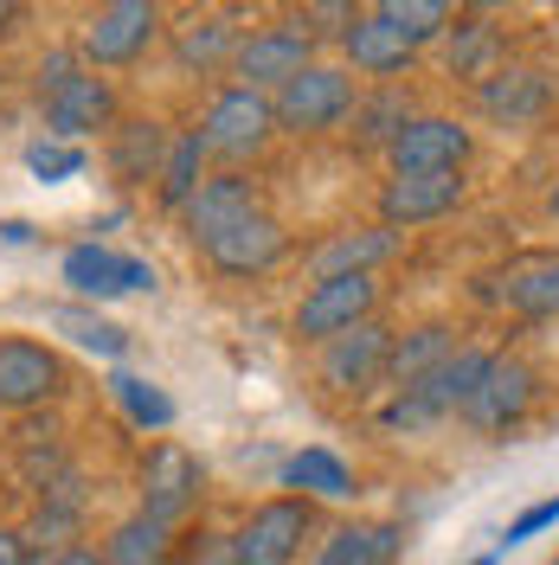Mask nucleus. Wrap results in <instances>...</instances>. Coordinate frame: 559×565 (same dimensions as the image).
Returning <instances> with one entry per match:
<instances>
[{
  "mask_svg": "<svg viewBox=\"0 0 559 565\" xmlns=\"http://www.w3.org/2000/svg\"><path fill=\"white\" fill-rule=\"evenodd\" d=\"M175 565H180V559H175Z\"/></svg>",
  "mask_w": 559,
  "mask_h": 565,
  "instance_id": "nucleus-47",
  "label": "nucleus"
},
{
  "mask_svg": "<svg viewBox=\"0 0 559 565\" xmlns=\"http://www.w3.org/2000/svg\"><path fill=\"white\" fill-rule=\"evenodd\" d=\"M309 540H315V501L271 494L232 527V553H239V565H296Z\"/></svg>",
  "mask_w": 559,
  "mask_h": 565,
  "instance_id": "nucleus-11",
  "label": "nucleus"
},
{
  "mask_svg": "<svg viewBox=\"0 0 559 565\" xmlns=\"http://www.w3.org/2000/svg\"><path fill=\"white\" fill-rule=\"evenodd\" d=\"M207 494V462L193 457L187 444L161 437L148 457H141V476H136V514L161 521V527H180Z\"/></svg>",
  "mask_w": 559,
  "mask_h": 565,
  "instance_id": "nucleus-10",
  "label": "nucleus"
},
{
  "mask_svg": "<svg viewBox=\"0 0 559 565\" xmlns=\"http://www.w3.org/2000/svg\"><path fill=\"white\" fill-rule=\"evenodd\" d=\"M27 174L33 180H77L84 174V148H71V141H52V136H33L27 141Z\"/></svg>",
  "mask_w": 559,
  "mask_h": 565,
  "instance_id": "nucleus-34",
  "label": "nucleus"
},
{
  "mask_svg": "<svg viewBox=\"0 0 559 565\" xmlns=\"http://www.w3.org/2000/svg\"><path fill=\"white\" fill-rule=\"evenodd\" d=\"M39 116H45V136L52 141H77L84 136H109L123 116H116V84L109 77H97V71H84L77 84H65L59 97H45L39 104Z\"/></svg>",
  "mask_w": 559,
  "mask_h": 565,
  "instance_id": "nucleus-20",
  "label": "nucleus"
},
{
  "mask_svg": "<svg viewBox=\"0 0 559 565\" xmlns=\"http://www.w3.org/2000/svg\"><path fill=\"white\" fill-rule=\"evenodd\" d=\"M419 45H405V33H392L380 20V7H360V20H354L348 33H341V65L354 77H373V84H405L412 71H419Z\"/></svg>",
  "mask_w": 559,
  "mask_h": 565,
  "instance_id": "nucleus-19",
  "label": "nucleus"
},
{
  "mask_svg": "<svg viewBox=\"0 0 559 565\" xmlns=\"http://www.w3.org/2000/svg\"><path fill=\"white\" fill-rule=\"evenodd\" d=\"M456 348H463V334H456V321H444V316L399 328V334H392V360H386V392L419 386L424 373H431V366H444Z\"/></svg>",
  "mask_w": 559,
  "mask_h": 565,
  "instance_id": "nucleus-24",
  "label": "nucleus"
},
{
  "mask_svg": "<svg viewBox=\"0 0 559 565\" xmlns=\"http://www.w3.org/2000/svg\"><path fill=\"white\" fill-rule=\"evenodd\" d=\"M251 212H264V200H257V180L219 168V174H207V186L187 200L180 225H187V238H193V245H212L219 232H232V225H239V218H251Z\"/></svg>",
  "mask_w": 559,
  "mask_h": 565,
  "instance_id": "nucleus-21",
  "label": "nucleus"
},
{
  "mask_svg": "<svg viewBox=\"0 0 559 565\" xmlns=\"http://www.w3.org/2000/svg\"><path fill=\"white\" fill-rule=\"evenodd\" d=\"M175 559L180 565H239V553H232V533H187Z\"/></svg>",
  "mask_w": 559,
  "mask_h": 565,
  "instance_id": "nucleus-37",
  "label": "nucleus"
},
{
  "mask_svg": "<svg viewBox=\"0 0 559 565\" xmlns=\"http://www.w3.org/2000/svg\"><path fill=\"white\" fill-rule=\"evenodd\" d=\"M540 398H547V373H540L521 348H495L476 398L463 405V424H470L476 437H515V430L534 424Z\"/></svg>",
  "mask_w": 559,
  "mask_h": 565,
  "instance_id": "nucleus-2",
  "label": "nucleus"
},
{
  "mask_svg": "<svg viewBox=\"0 0 559 565\" xmlns=\"http://www.w3.org/2000/svg\"><path fill=\"white\" fill-rule=\"evenodd\" d=\"M200 257H207V270H219V277L257 282L289 257V225H283L277 212H251L232 232H219L212 245H200Z\"/></svg>",
  "mask_w": 559,
  "mask_h": 565,
  "instance_id": "nucleus-16",
  "label": "nucleus"
},
{
  "mask_svg": "<svg viewBox=\"0 0 559 565\" xmlns=\"http://www.w3.org/2000/svg\"><path fill=\"white\" fill-rule=\"evenodd\" d=\"M168 141H175V129H168L161 116H123V122L109 129V148H104L116 186H148V180H161Z\"/></svg>",
  "mask_w": 559,
  "mask_h": 565,
  "instance_id": "nucleus-22",
  "label": "nucleus"
},
{
  "mask_svg": "<svg viewBox=\"0 0 559 565\" xmlns=\"http://www.w3.org/2000/svg\"><path fill=\"white\" fill-rule=\"evenodd\" d=\"M470 104H476V116H483L489 129L521 136V129H540L559 109V77L540 65V58H508L489 84L470 90Z\"/></svg>",
  "mask_w": 559,
  "mask_h": 565,
  "instance_id": "nucleus-7",
  "label": "nucleus"
},
{
  "mask_svg": "<svg viewBox=\"0 0 559 565\" xmlns=\"http://www.w3.org/2000/svg\"><path fill=\"white\" fill-rule=\"evenodd\" d=\"M0 565H33V546L20 527H0Z\"/></svg>",
  "mask_w": 559,
  "mask_h": 565,
  "instance_id": "nucleus-39",
  "label": "nucleus"
},
{
  "mask_svg": "<svg viewBox=\"0 0 559 565\" xmlns=\"http://www.w3.org/2000/svg\"><path fill=\"white\" fill-rule=\"evenodd\" d=\"M109 398L123 405V418L136 424V430H168V424H175V398L161 386H148L141 373H123V366H116V373H109Z\"/></svg>",
  "mask_w": 559,
  "mask_h": 565,
  "instance_id": "nucleus-33",
  "label": "nucleus"
},
{
  "mask_svg": "<svg viewBox=\"0 0 559 565\" xmlns=\"http://www.w3.org/2000/svg\"><path fill=\"white\" fill-rule=\"evenodd\" d=\"M20 20H27V13H20L13 0H0V39H13V33H20Z\"/></svg>",
  "mask_w": 559,
  "mask_h": 565,
  "instance_id": "nucleus-42",
  "label": "nucleus"
},
{
  "mask_svg": "<svg viewBox=\"0 0 559 565\" xmlns=\"http://www.w3.org/2000/svg\"><path fill=\"white\" fill-rule=\"evenodd\" d=\"M0 238H7V245H33V225H20V218H7V225H0Z\"/></svg>",
  "mask_w": 559,
  "mask_h": 565,
  "instance_id": "nucleus-43",
  "label": "nucleus"
},
{
  "mask_svg": "<svg viewBox=\"0 0 559 565\" xmlns=\"http://www.w3.org/2000/svg\"><path fill=\"white\" fill-rule=\"evenodd\" d=\"M470 565H495V553H483V559H470Z\"/></svg>",
  "mask_w": 559,
  "mask_h": 565,
  "instance_id": "nucleus-45",
  "label": "nucleus"
},
{
  "mask_svg": "<svg viewBox=\"0 0 559 565\" xmlns=\"http://www.w3.org/2000/svg\"><path fill=\"white\" fill-rule=\"evenodd\" d=\"M45 565H104V553L77 540V546H65V553H52V559H45Z\"/></svg>",
  "mask_w": 559,
  "mask_h": 565,
  "instance_id": "nucleus-41",
  "label": "nucleus"
},
{
  "mask_svg": "<svg viewBox=\"0 0 559 565\" xmlns=\"http://www.w3.org/2000/svg\"><path fill=\"white\" fill-rule=\"evenodd\" d=\"M161 39H168V13L155 0H109L97 13H84L77 58H84V71H123V65H141Z\"/></svg>",
  "mask_w": 559,
  "mask_h": 565,
  "instance_id": "nucleus-4",
  "label": "nucleus"
},
{
  "mask_svg": "<svg viewBox=\"0 0 559 565\" xmlns=\"http://www.w3.org/2000/svg\"><path fill=\"white\" fill-rule=\"evenodd\" d=\"M380 20L392 26V33H405V45H437V39L451 33L456 7L451 0H380Z\"/></svg>",
  "mask_w": 559,
  "mask_h": 565,
  "instance_id": "nucleus-32",
  "label": "nucleus"
},
{
  "mask_svg": "<svg viewBox=\"0 0 559 565\" xmlns=\"http://www.w3.org/2000/svg\"><path fill=\"white\" fill-rule=\"evenodd\" d=\"M45 328L65 334L71 348L97 353V360H123V353H129V328H116L109 316L84 309V302H59V309H45Z\"/></svg>",
  "mask_w": 559,
  "mask_h": 565,
  "instance_id": "nucleus-31",
  "label": "nucleus"
},
{
  "mask_svg": "<svg viewBox=\"0 0 559 565\" xmlns=\"http://www.w3.org/2000/svg\"><path fill=\"white\" fill-rule=\"evenodd\" d=\"M193 129H200L212 161H225L232 174H245L251 161L277 141V104L264 90H245V84H219Z\"/></svg>",
  "mask_w": 559,
  "mask_h": 565,
  "instance_id": "nucleus-1",
  "label": "nucleus"
},
{
  "mask_svg": "<svg viewBox=\"0 0 559 565\" xmlns=\"http://www.w3.org/2000/svg\"><path fill=\"white\" fill-rule=\"evenodd\" d=\"M71 392V360L52 341H33V334H0V412L27 418L39 405L65 398Z\"/></svg>",
  "mask_w": 559,
  "mask_h": 565,
  "instance_id": "nucleus-13",
  "label": "nucleus"
},
{
  "mask_svg": "<svg viewBox=\"0 0 559 565\" xmlns=\"http://www.w3.org/2000/svg\"><path fill=\"white\" fill-rule=\"evenodd\" d=\"M476 296L495 316L515 321H559V250H515L508 264H495L476 277Z\"/></svg>",
  "mask_w": 559,
  "mask_h": 565,
  "instance_id": "nucleus-8",
  "label": "nucleus"
},
{
  "mask_svg": "<svg viewBox=\"0 0 559 565\" xmlns=\"http://www.w3.org/2000/svg\"><path fill=\"white\" fill-rule=\"evenodd\" d=\"M277 136H335V129H348L354 122V104H360V77L348 65H335V58H315L303 77H289L277 97Z\"/></svg>",
  "mask_w": 559,
  "mask_h": 565,
  "instance_id": "nucleus-3",
  "label": "nucleus"
},
{
  "mask_svg": "<svg viewBox=\"0 0 559 565\" xmlns=\"http://www.w3.org/2000/svg\"><path fill=\"white\" fill-rule=\"evenodd\" d=\"M239 13H225V7H200V13H180L175 26H168V52H175V65L187 77H232V58H239Z\"/></svg>",
  "mask_w": 559,
  "mask_h": 565,
  "instance_id": "nucleus-18",
  "label": "nucleus"
},
{
  "mask_svg": "<svg viewBox=\"0 0 559 565\" xmlns=\"http://www.w3.org/2000/svg\"><path fill=\"white\" fill-rule=\"evenodd\" d=\"M77 77H84V58H77V45H52V52H45V58L33 65L39 104H45V97H59V90H65V84H77Z\"/></svg>",
  "mask_w": 559,
  "mask_h": 565,
  "instance_id": "nucleus-35",
  "label": "nucleus"
},
{
  "mask_svg": "<svg viewBox=\"0 0 559 565\" xmlns=\"http://www.w3.org/2000/svg\"><path fill=\"white\" fill-rule=\"evenodd\" d=\"M212 174V154L207 141H200V129H180L175 141H168V161H161V180H155V200H161V212H187V200L207 186Z\"/></svg>",
  "mask_w": 559,
  "mask_h": 565,
  "instance_id": "nucleus-29",
  "label": "nucleus"
},
{
  "mask_svg": "<svg viewBox=\"0 0 559 565\" xmlns=\"http://www.w3.org/2000/svg\"><path fill=\"white\" fill-rule=\"evenodd\" d=\"M380 302H386V282H380V277L309 282V289L296 296V309H289V334H296L303 348H328V341L354 334L360 321L380 316Z\"/></svg>",
  "mask_w": 559,
  "mask_h": 565,
  "instance_id": "nucleus-6",
  "label": "nucleus"
},
{
  "mask_svg": "<svg viewBox=\"0 0 559 565\" xmlns=\"http://www.w3.org/2000/svg\"><path fill=\"white\" fill-rule=\"evenodd\" d=\"M315 58H321L315 33L296 20V13H283V20L245 26V39H239V58H232V77H225V84H245V90L277 97L283 84H289V77H303Z\"/></svg>",
  "mask_w": 559,
  "mask_h": 565,
  "instance_id": "nucleus-5",
  "label": "nucleus"
},
{
  "mask_svg": "<svg viewBox=\"0 0 559 565\" xmlns=\"http://www.w3.org/2000/svg\"><path fill=\"white\" fill-rule=\"evenodd\" d=\"M540 212H547V218H553V225H559V174L547 180V193H540Z\"/></svg>",
  "mask_w": 559,
  "mask_h": 565,
  "instance_id": "nucleus-44",
  "label": "nucleus"
},
{
  "mask_svg": "<svg viewBox=\"0 0 559 565\" xmlns=\"http://www.w3.org/2000/svg\"><path fill=\"white\" fill-rule=\"evenodd\" d=\"M59 282H65L77 302H109V296H129L123 282V250H109L104 238H84L59 257Z\"/></svg>",
  "mask_w": 559,
  "mask_h": 565,
  "instance_id": "nucleus-27",
  "label": "nucleus"
},
{
  "mask_svg": "<svg viewBox=\"0 0 559 565\" xmlns=\"http://www.w3.org/2000/svg\"><path fill=\"white\" fill-rule=\"evenodd\" d=\"M296 20L315 33V45H321V39H335V45H341V33L360 20V7H354V0H309V7H296Z\"/></svg>",
  "mask_w": 559,
  "mask_h": 565,
  "instance_id": "nucleus-36",
  "label": "nucleus"
},
{
  "mask_svg": "<svg viewBox=\"0 0 559 565\" xmlns=\"http://www.w3.org/2000/svg\"><path fill=\"white\" fill-rule=\"evenodd\" d=\"M553 565H559V559H553Z\"/></svg>",
  "mask_w": 559,
  "mask_h": 565,
  "instance_id": "nucleus-46",
  "label": "nucleus"
},
{
  "mask_svg": "<svg viewBox=\"0 0 559 565\" xmlns=\"http://www.w3.org/2000/svg\"><path fill=\"white\" fill-rule=\"evenodd\" d=\"M289 494H303V501H354L360 482H354V469L328 444H309V450H296V457H283V476H277Z\"/></svg>",
  "mask_w": 559,
  "mask_h": 565,
  "instance_id": "nucleus-28",
  "label": "nucleus"
},
{
  "mask_svg": "<svg viewBox=\"0 0 559 565\" xmlns=\"http://www.w3.org/2000/svg\"><path fill=\"white\" fill-rule=\"evenodd\" d=\"M515 58V39H508V26L495 20V13H470V7H456L451 33L437 39V65H444V77L451 84H489L495 71Z\"/></svg>",
  "mask_w": 559,
  "mask_h": 565,
  "instance_id": "nucleus-15",
  "label": "nucleus"
},
{
  "mask_svg": "<svg viewBox=\"0 0 559 565\" xmlns=\"http://www.w3.org/2000/svg\"><path fill=\"white\" fill-rule=\"evenodd\" d=\"M392 334H399V328H386V321L373 316V321H360L354 334L315 348V386L328 392V398H373V392L386 386Z\"/></svg>",
  "mask_w": 559,
  "mask_h": 565,
  "instance_id": "nucleus-12",
  "label": "nucleus"
},
{
  "mask_svg": "<svg viewBox=\"0 0 559 565\" xmlns=\"http://www.w3.org/2000/svg\"><path fill=\"white\" fill-rule=\"evenodd\" d=\"M175 527H161V521H148V514H123L116 527L104 533V565H175Z\"/></svg>",
  "mask_w": 559,
  "mask_h": 565,
  "instance_id": "nucleus-30",
  "label": "nucleus"
},
{
  "mask_svg": "<svg viewBox=\"0 0 559 565\" xmlns=\"http://www.w3.org/2000/svg\"><path fill=\"white\" fill-rule=\"evenodd\" d=\"M547 527H559V494L534 501L521 521H508V540H502V546H521V540H534V533H547Z\"/></svg>",
  "mask_w": 559,
  "mask_h": 565,
  "instance_id": "nucleus-38",
  "label": "nucleus"
},
{
  "mask_svg": "<svg viewBox=\"0 0 559 565\" xmlns=\"http://www.w3.org/2000/svg\"><path fill=\"white\" fill-rule=\"evenodd\" d=\"M476 161V129L451 109H419L405 136L386 148V174H470Z\"/></svg>",
  "mask_w": 559,
  "mask_h": 565,
  "instance_id": "nucleus-9",
  "label": "nucleus"
},
{
  "mask_svg": "<svg viewBox=\"0 0 559 565\" xmlns=\"http://www.w3.org/2000/svg\"><path fill=\"white\" fill-rule=\"evenodd\" d=\"M419 116V104H412V90L405 84H367L360 90V104H354V122H348V148L354 154H373V161H386V148L405 136V122Z\"/></svg>",
  "mask_w": 559,
  "mask_h": 565,
  "instance_id": "nucleus-23",
  "label": "nucleus"
},
{
  "mask_svg": "<svg viewBox=\"0 0 559 565\" xmlns=\"http://www.w3.org/2000/svg\"><path fill=\"white\" fill-rule=\"evenodd\" d=\"M27 546L33 553H65V546H77V533H84V482L77 476H52L45 489H39V508L33 521H27Z\"/></svg>",
  "mask_w": 559,
  "mask_h": 565,
  "instance_id": "nucleus-25",
  "label": "nucleus"
},
{
  "mask_svg": "<svg viewBox=\"0 0 559 565\" xmlns=\"http://www.w3.org/2000/svg\"><path fill=\"white\" fill-rule=\"evenodd\" d=\"M405 250V232L392 225H335L321 245L303 250V277L309 282H335V277H380L386 264Z\"/></svg>",
  "mask_w": 559,
  "mask_h": 565,
  "instance_id": "nucleus-14",
  "label": "nucleus"
},
{
  "mask_svg": "<svg viewBox=\"0 0 559 565\" xmlns=\"http://www.w3.org/2000/svg\"><path fill=\"white\" fill-rule=\"evenodd\" d=\"M123 282L129 289H155V264L148 257H123Z\"/></svg>",
  "mask_w": 559,
  "mask_h": 565,
  "instance_id": "nucleus-40",
  "label": "nucleus"
},
{
  "mask_svg": "<svg viewBox=\"0 0 559 565\" xmlns=\"http://www.w3.org/2000/svg\"><path fill=\"white\" fill-rule=\"evenodd\" d=\"M405 553V527L399 521H341L315 540L309 565H392Z\"/></svg>",
  "mask_w": 559,
  "mask_h": 565,
  "instance_id": "nucleus-26",
  "label": "nucleus"
},
{
  "mask_svg": "<svg viewBox=\"0 0 559 565\" xmlns=\"http://www.w3.org/2000/svg\"><path fill=\"white\" fill-rule=\"evenodd\" d=\"M463 200H470V180L463 174H386L373 206H380V225L419 232V225H437V218L463 212Z\"/></svg>",
  "mask_w": 559,
  "mask_h": 565,
  "instance_id": "nucleus-17",
  "label": "nucleus"
}]
</instances>
